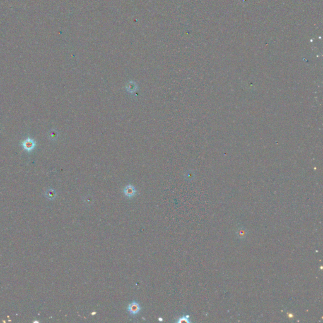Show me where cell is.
Instances as JSON below:
<instances>
[{"mask_svg": "<svg viewBox=\"0 0 323 323\" xmlns=\"http://www.w3.org/2000/svg\"><path fill=\"white\" fill-rule=\"evenodd\" d=\"M177 322H190V316L188 315H184L183 316L179 317L176 321Z\"/></svg>", "mask_w": 323, "mask_h": 323, "instance_id": "obj_4", "label": "cell"}, {"mask_svg": "<svg viewBox=\"0 0 323 323\" xmlns=\"http://www.w3.org/2000/svg\"><path fill=\"white\" fill-rule=\"evenodd\" d=\"M136 88H137V86H136V85H135V84H134V83H133L132 84H128V87L127 88L128 92L129 91V92H133V91H134V90H136Z\"/></svg>", "mask_w": 323, "mask_h": 323, "instance_id": "obj_5", "label": "cell"}, {"mask_svg": "<svg viewBox=\"0 0 323 323\" xmlns=\"http://www.w3.org/2000/svg\"><path fill=\"white\" fill-rule=\"evenodd\" d=\"M158 320H160V321H162V320H163V319H161V317H159V319H158Z\"/></svg>", "mask_w": 323, "mask_h": 323, "instance_id": "obj_6", "label": "cell"}, {"mask_svg": "<svg viewBox=\"0 0 323 323\" xmlns=\"http://www.w3.org/2000/svg\"><path fill=\"white\" fill-rule=\"evenodd\" d=\"M22 146L23 149L27 152H31L34 150L35 146L34 140L31 138H27L22 142Z\"/></svg>", "mask_w": 323, "mask_h": 323, "instance_id": "obj_2", "label": "cell"}, {"mask_svg": "<svg viewBox=\"0 0 323 323\" xmlns=\"http://www.w3.org/2000/svg\"><path fill=\"white\" fill-rule=\"evenodd\" d=\"M124 194L126 197L128 198H132L137 194V190L132 185H128L126 186L125 189H124Z\"/></svg>", "mask_w": 323, "mask_h": 323, "instance_id": "obj_3", "label": "cell"}, {"mask_svg": "<svg viewBox=\"0 0 323 323\" xmlns=\"http://www.w3.org/2000/svg\"><path fill=\"white\" fill-rule=\"evenodd\" d=\"M141 309L140 304L136 301H133L130 302L126 308L128 313L132 316H136L139 314L141 311Z\"/></svg>", "mask_w": 323, "mask_h": 323, "instance_id": "obj_1", "label": "cell"}]
</instances>
